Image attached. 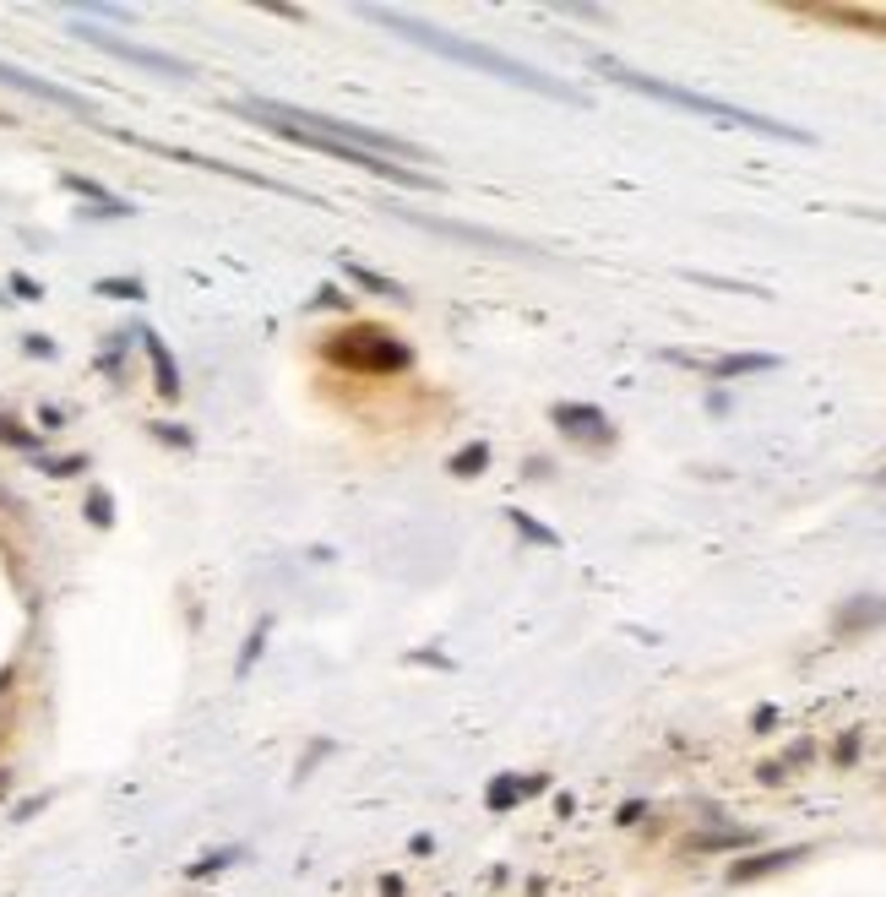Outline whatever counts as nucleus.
Here are the masks:
<instances>
[{
  "label": "nucleus",
  "instance_id": "34",
  "mask_svg": "<svg viewBox=\"0 0 886 897\" xmlns=\"http://www.w3.org/2000/svg\"><path fill=\"white\" fill-rule=\"evenodd\" d=\"M6 789H11V772H6V767H0V794H6Z\"/></svg>",
  "mask_w": 886,
  "mask_h": 897
},
{
  "label": "nucleus",
  "instance_id": "32",
  "mask_svg": "<svg viewBox=\"0 0 886 897\" xmlns=\"http://www.w3.org/2000/svg\"><path fill=\"white\" fill-rule=\"evenodd\" d=\"M751 724H756V729H772V724H778V707H756Z\"/></svg>",
  "mask_w": 886,
  "mask_h": 897
},
{
  "label": "nucleus",
  "instance_id": "18",
  "mask_svg": "<svg viewBox=\"0 0 886 897\" xmlns=\"http://www.w3.org/2000/svg\"><path fill=\"white\" fill-rule=\"evenodd\" d=\"M82 512H87V522H93V528H109V522H115V495H109V490H87Z\"/></svg>",
  "mask_w": 886,
  "mask_h": 897
},
{
  "label": "nucleus",
  "instance_id": "5",
  "mask_svg": "<svg viewBox=\"0 0 886 897\" xmlns=\"http://www.w3.org/2000/svg\"><path fill=\"white\" fill-rule=\"evenodd\" d=\"M71 33H77V39H87L93 49H104V55H115V60H131V66H142V71H158V77H174V82L191 77V66H185V60L164 55V49L131 44V39H120V33H104V28H93V22H71Z\"/></svg>",
  "mask_w": 886,
  "mask_h": 897
},
{
  "label": "nucleus",
  "instance_id": "20",
  "mask_svg": "<svg viewBox=\"0 0 886 897\" xmlns=\"http://www.w3.org/2000/svg\"><path fill=\"white\" fill-rule=\"evenodd\" d=\"M745 843H751V832H696L691 838V849H745Z\"/></svg>",
  "mask_w": 886,
  "mask_h": 897
},
{
  "label": "nucleus",
  "instance_id": "8",
  "mask_svg": "<svg viewBox=\"0 0 886 897\" xmlns=\"http://www.w3.org/2000/svg\"><path fill=\"white\" fill-rule=\"evenodd\" d=\"M142 354H147V365H153V386H158V397L164 403H180V365H174V354H169V343L158 338V332H142Z\"/></svg>",
  "mask_w": 886,
  "mask_h": 897
},
{
  "label": "nucleus",
  "instance_id": "2",
  "mask_svg": "<svg viewBox=\"0 0 886 897\" xmlns=\"http://www.w3.org/2000/svg\"><path fill=\"white\" fill-rule=\"evenodd\" d=\"M593 66H598V77L631 87V93H642V98H658V104H669V109H685V115H696V120H713V126L756 131V136L794 142V147H810V142H816V136L800 131V126H783V120H772V115H756V109H745V104H729V98H707V93H696V87H675V82H664V77H647V71H636V66H626V60H615V55H598Z\"/></svg>",
  "mask_w": 886,
  "mask_h": 897
},
{
  "label": "nucleus",
  "instance_id": "29",
  "mask_svg": "<svg viewBox=\"0 0 886 897\" xmlns=\"http://www.w3.org/2000/svg\"><path fill=\"white\" fill-rule=\"evenodd\" d=\"M756 778H761V783H772V789H778V783L789 778V767H783V762H761V767H756Z\"/></svg>",
  "mask_w": 886,
  "mask_h": 897
},
{
  "label": "nucleus",
  "instance_id": "11",
  "mask_svg": "<svg viewBox=\"0 0 886 897\" xmlns=\"http://www.w3.org/2000/svg\"><path fill=\"white\" fill-rule=\"evenodd\" d=\"M702 370H707L713 381H740V376L778 370V354H718V359H702Z\"/></svg>",
  "mask_w": 886,
  "mask_h": 897
},
{
  "label": "nucleus",
  "instance_id": "25",
  "mask_svg": "<svg viewBox=\"0 0 886 897\" xmlns=\"http://www.w3.org/2000/svg\"><path fill=\"white\" fill-rule=\"evenodd\" d=\"M267 631H272V620H261V626L251 631V642H245V653H240V664H234V669H240V675H245V669H251V664H256V658H261V642H267Z\"/></svg>",
  "mask_w": 886,
  "mask_h": 897
},
{
  "label": "nucleus",
  "instance_id": "19",
  "mask_svg": "<svg viewBox=\"0 0 886 897\" xmlns=\"http://www.w3.org/2000/svg\"><path fill=\"white\" fill-rule=\"evenodd\" d=\"M506 522H511V528H517L528 544H544V550H555V544H560L555 533H549V528H539V522H533L528 512H506Z\"/></svg>",
  "mask_w": 886,
  "mask_h": 897
},
{
  "label": "nucleus",
  "instance_id": "14",
  "mask_svg": "<svg viewBox=\"0 0 886 897\" xmlns=\"http://www.w3.org/2000/svg\"><path fill=\"white\" fill-rule=\"evenodd\" d=\"M544 783H549L544 772H528V778H495L490 789H484V805H490V811H511V805H522L528 794H539Z\"/></svg>",
  "mask_w": 886,
  "mask_h": 897
},
{
  "label": "nucleus",
  "instance_id": "33",
  "mask_svg": "<svg viewBox=\"0 0 886 897\" xmlns=\"http://www.w3.org/2000/svg\"><path fill=\"white\" fill-rule=\"evenodd\" d=\"M39 811H44V794H39V800H28V805H17V821H28V816H39Z\"/></svg>",
  "mask_w": 886,
  "mask_h": 897
},
{
  "label": "nucleus",
  "instance_id": "12",
  "mask_svg": "<svg viewBox=\"0 0 886 897\" xmlns=\"http://www.w3.org/2000/svg\"><path fill=\"white\" fill-rule=\"evenodd\" d=\"M419 223H424V229H435V234H452V240L484 245V251H517V256H533L528 245L506 240V234H490V229H468V223H446V218H419Z\"/></svg>",
  "mask_w": 886,
  "mask_h": 897
},
{
  "label": "nucleus",
  "instance_id": "23",
  "mask_svg": "<svg viewBox=\"0 0 886 897\" xmlns=\"http://www.w3.org/2000/svg\"><path fill=\"white\" fill-rule=\"evenodd\" d=\"M147 430H153V441L174 446V452H191V446H196V435L185 430V425H147Z\"/></svg>",
  "mask_w": 886,
  "mask_h": 897
},
{
  "label": "nucleus",
  "instance_id": "30",
  "mask_svg": "<svg viewBox=\"0 0 886 897\" xmlns=\"http://www.w3.org/2000/svg\"><path fill=\"white\" fill-rule=\"evenodd\" d=\"M642 811H647V805H642V800H631V805H620V816H615V821H620V827H636V821H642Z\"/></svg>",
  "mask_w": 886,
  "mask_h": 897
},
{
  "label": "nucleus",
  "instance_id": "7",
  "mask_svg": "<svg viewBox=\"0 0 886 897\" xmlns=\"http://www.w3.org/2000/svg\"><path fill=\"white\" fill-rule=\"evenodd\" d=\"M0 87H11V93H28V98H44V104H60V109H71V115L93 120V104H87L82 93H71V87H55V82L33 77V71H22V66H6V60H0Z\"/></svg>",
  "mask_w": 886,
  "mask_h": 897
},
{
  "label": "nucleus",
  "instance_id": "31",
  "mask_svg": "<svg viewBox=\"0 0 886 897\" xmlns=\"http://www.w3.org/2000/svg\"><path fill=\"white\" fill-rule=\"evenodd\" d=\"M854 756H859V734H843V740H838V762L848 767Z\"/></svg>",
  "mask_w": 886,
  "mask_h": 897
},
{
  "label": "nucleus",
  "instance_id": "16",
  "mask_svg": "<svg viewBox=\"0 0 886 897\" xmlns=\"http://www.w3.org/2000/svg\"><path fill=\"white\" fill-rule=\"evenodd\" d=\"M484 468H490V441H468L463 452H452V463H446L452 479H479Z\"/></svg>",
  "mask_w": 886,
  "mask_h": 897
},
{
  "label": "nucleus",
  "instance_id": "13",
  "mask_svg": "<svg viewBox=\"0 0 886 897\" xmlns=\"http://www.w3.org/2000/svg\"><path fill=\"white\" fill-rule=\"evenodd\" d=\"M810 17L821 22H838V28H859V33H876V39H886V11L876 6H816Z\"/></svg>",
  "mask_w": 886,
  "mask_h": 897
},
{
  "label": "nucleus",
  "instance_id": "27",
  "mask_svg": "<svg viewBox=\"0 0 886 897\" xmlns=\"http://www.w3.org/2000/svg\"><path fill=\"white\" fill-rule=\"evenodd\" d=\"M11 294H22V299H39L44 289H39V278H28V272H11Z\"/></svg>",
  "mask_w": 886,
  "mask_h": 897
},
{
  "label": "nucleus",
  "instance_id": "15",
  "mask_svg": "<svg viewBox=\"0 0 886 897\" xmlns=\"http://www.w3.org/2000/svg\"><path fill=\"white\" fill-rule=\"evenodd\" d=\"M343 272H348V278H354V283H359V289H365V294L397 299V305H408V299H414V294H408V289H403V283H397V278H386V272H370V267H359L354 256H343Z\"/></svg>",
  "mask_w": 886,
  "mask_h": 897
},
{
  "label": "nucleus",
  "instance_id": "24",
  "mask_svg": "<svg viewBox=\"0 0 886 897\" xmlns=\"http://www.w3.org/2000/svg\"><path fill=\"white\" fill-rule=\"evenodd\" d=\"M82 468H87L82 452H71V457H44V473H49V479H71V473H82Z\"/></svg>",
  "mask_w": 886,
  "mask_h": 897
},
{
  "label": "nucleus",
  "instance_id": "1",
  "mask_svg": "<svg viewBox=\"0 0 886 897\" xmlns=\"http://www.w3.org/2000/svg\"><path fill=\"white\" fill-rule=\"evenodd\" d=\"M365 17H370V22H381V28H392V33H403L408 44L430 49V55H446V60H457V66L484 71V77H495V82L528 87V93L560 98V104H588V98H582L577 87H566V82L544 77L539 66H528V60H517V55H501V49H490V44H473V39H457V33H441V28H430V22L403 17V11H365Z\"/></svg>",
  "mask_w": 886,
  "mask_h": 897
},
{
  "label": "nucleus",
  "instance_id": "17",
  "mask_svg": "<svg viewBox=\"0 0 886 897\" xmlns=\"http://www.w3.org/2000/svg\"><path fill=\"white\" fill-rule=\"evenodd\" d=\"M0 446H17V452H39V430H28L22 419L0 414Z\"/></svg>",
  "mask_w": 886,
  "mask_h": 897
},
{
  "label": "nucleus",
  "instance_id": "22",
  "mask_svg": "<svg viewBox=\"0 0 886 897\" xmlns=\"http://www.w3.org/2000/svg\"><path fill=\"white\" fill-rule=\"evenodd\" d=\"M234 859H240V849H218V854L196 859V865L185 870V876H191V881H202V876H218V870H223V865H234Z\"/></svg>",
  "mask_w": 886,
  "mask_h": 897
},
{
  "label": "nucleus",
  "instance_id": "21",
  "mask_svg": "<svg viewBox=\"0 0 886 897\" xmlns=\"http://www.w3.org/2000/svg\"><path fill=\"white\" fill-rule=\"evenodd\" d=\"M98 294L104 299H147L142 278H98Z\"/></svg>",
  "mask_w": 886,
  "mask_h": 897
},
{
  "label": "nucleus",
  "instance_id": "6",
  "mask_svg": "<svg viewBox=\"0 0 886 897\" xmlns=\"http://www.w3.org/2000/svg\"><path fill=\"white\" fill-rule=\"evenodd\" d=\"M549 425L560 435H571V441H582V446H598V452L615 446V425H609V414L593 403H555L549 408Z\"/></svg>",
  "mask_w": 886,
  "mask_h": 897
},
{
  "label": "nucleus",
  "instance_id": "10",
  "mask_svg": "<svg viewBox=\"0 0 886 897\" xmlns=\"http://www.w3.org/2000/svg\"><path fill=\"white\" fill-rule=\"evenodd\" d=\"M60 185H66V191H77V196H87V202H93L104 218H131V213H136V207L126 202V196H115V191H109V185L87 180V174H71V169H66V174H60Z\"/></svg>",
  "mask_w": 886,
  "mask_h": 897
},
{
  "label": "nucleus",
  "instance_id": "35",
  "mask_svg": "<svg viewBox=\"0 0 886 897\" xmlns=\"http://www.w3.org/2000/svg\"><path fill=\"white\" fill-rule=\"evenodd\" d=\"M859 218H881V223H886V213H876V207H870V213H859Z\"/></svg>",
  "mask_w": 886,
  "mask_h": 897
},
{
  "label": "nucleus",
  "instance_id": "4",
  "mask_svg": "<svg viewBox=\"0 0 886 897\" xmlns=\"http://www.w3.org/2000/svg\"><path fill=\"white\" fill-rule=\"evenodd\" d=\"M321 359H332L338 370H354V376H403L414 365V348L376 321H354L321 343Z\"/></svg>",
  "mask_w": 886,
  "mask_h": 897
},
{
  "label": "nucleus",
  "instance_id": "26",
  "mask_svg": "<svg viewBox=\"0 0 886 897\" xmlns=\"http://www.w3.org/2000/svg\"><path fill=\"white\" fill-rule=\"evenodd\" d=\"M310 305H316V310H327V305H332V310H348V294H343V289H332V283H321Z\"/></svg>",
  "mask_w": 886,
  "mask_h": 897
},
{
  "label": "nucleus",
  "instance_id": "28",
  "mask_svg": "<svg viewBox=\"0 0 886 897\" xmlns=\"http://www.w3.org/2000/svg\"><path fill=\"white\" fill-rule=\"evenodd\" d=\"M22 348H28L33 359H55V343H49L44 332H33V338H22Z\"/></svg>",
  "mask_w": 886,
  "mask_h": 897
},
{
  "label": "nucleus",
  "instance_id": "3",
  "mask_svg": "<svg viewBox=\"0 0 886 897\" xmlns=\"http://www.w3.org/2000/svg\"><path fill=\"white\" fill-rule=\"evenodd\" d=\"M229 109H234V115H245V120H283V126L332 136V142L359 147V153H376V158H386V164H397V158H419V164H430V153H424V147H414V142H403V136L376 131V126H354V120H332V115H316V109H299V104H272V98H234Z\"/></svg>",
  "mask_w": 886,
  "mask_h": 897
},
{
  "label": "nucleus",
  "instance_id": "9",
  "mask_svg": "<svg viewBox=\"0 0 886 897\" xmlns=\"http://www.w3.org/2000/svg\"><path fill=\"white\" fill-rule=\"evenodd\" d=\"M810 849L805 843H794V849H772V854H751L740 859V865H729V887H745V881H761V876H778V870H789L794 859H805Z\"/></svg>",
  "mask_w": 886,
  "mask_h": 897
}]
</instances>
